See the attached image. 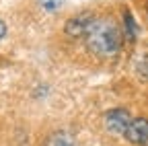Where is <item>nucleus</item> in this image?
I'll return each instance as SVG.
<instances>
[{"mask_svg": "<svg viewBox=\"0 0 148 146\" xmlns=\"http://www.w3.org/2000/svg\"><path fill=\"white\" fill-rule=\"evenodd\" d=\"M121 29L109 19H95L90 31L84 35V45L99 58H113L121 49Z\"/></svg>", "mask_w": 148, "mask_h": 146, "instance_id": "f257e3e1", "label": "nucleus"}, {"mask_svg": "<svg viewBox=\"0 0 148 146\" xmlns=\"http://www.w3.org/2000/svg\"><path fill=\"white\" fill-rule=\"evenodd\" d=\"M138 72H140L144 78H148V51L138 60Z\"/></svg>", "mask_w": 148, "mask_h": 146, "instance_id": "6e6552de", "label": "nucleus"}, {"mask_svg": "<svg viewBox=\"0 0 148 146\" xmlns=\"http://www.w3.org/2000/svg\"><path fill=\"white\" fill-rule=\"evenodd\" d=\"M130 121H132V117L125 109H111V111L105 113V125L113 134H125Z\"/></svg>", "mask_w": 148, "mask_h": 146, "instance_id": "7ed1b4c3", "label": "nucleus"}, {"mask_svg": "<svg viewBox=\"0 0 148 146\" xmlns=\"http://www.w3.org/2000/svg\"><path fill=\"white\" fill-rule=\"evenodd\" d=\"M45 146H76L72 134L68 132H53L47 140H45Z\"/></svg>", "mask_w": 148, "mask_h": 146, "instance_id": "39448f33", "label": "nucleus"}, {"mask_svg": "<svg viewBox=\"0 0 148 146\" xmlns=\"http://www.w3.org/2000/svg\"><path fill=\"white\" fill-rule=\"evenodd\" d=\"M123 136L132 142V144H146L148 142V119L146 117L132 119Z\"/></svg>", "mask_w": 148, "mask_h": 146, "instance_id": "20e7f679", "label": "nucleus"}, {"mask_svg": "<svg viewBox=\"0 0 148 146\" xmlns=\"http://www.w3.org/2000/svg\"><path fill=\"white\" fill-rule=\"evenodd\" d=\"M62 2H64V0H37V4L43 6L45 10H58L62 6Z\"/></svg>", "mask_w": 148, "mask_h": 146, "instance_id": "0eeeda50", "label": "nucleus"}, {"mask_svg": "<svg viewBox=\"0 0 148 146\" xmlns=\"http://www.w3.org/2000/svg\"><path fill=\"white\" fill-rule=\"evenodd\" d=\"M123 25H125V37L130 41H134L136 39V33H138V27H136V21H134L132 12H130L127 8L123 10Z\"/></svg>", "mask_w": 148, "mask_h": 146, "instance_id": "423d86ee", "label": "nucleus"}, {"mask_svg": "<svg viewBox=\"0 0 148 146\" xmlns=\"http://www.w3.org/2000/svg\"><path fill=\"white\" fill-rule=\"evenodd\" d=\"M144 12H146V16H148V0L144 2Z\"/></svg>", "mask_w": 148, "mask_h": 146, "instance_id": "9d476101", "label": "nucleus"}, {"mask_svg": "<svg viewBox=\"0 0 148 146\" xmlns=\"http://www.w3.org/2000/svg\"><path fill=\"white\" fill-rule=\"evenodd\" d=\"M97 16L92 14V12H78V14H74L72 19H68V23L64 25V33L70 35V37H84V35L90 31L92 23H95Z\"/></svg>", "mask_w": 148, "mask_h": 146, "instance_id": "f03ea898", "label": "nucleus"}, {"mask_svg": "<svg viewBox=\"0 0 148 146\" xmlns=\"http://www.w3.org/2000/svg\"><path fill=\"white\" fill-rule=\"evenodd\" d=\"M4 35H6V25L2 23V19H0V39H2Z\"/></svg>", "mask_w": 148, "mask_h": 146, "instance_id": "1a4fd4ad", "label": "nucleus"}]
</instances>
